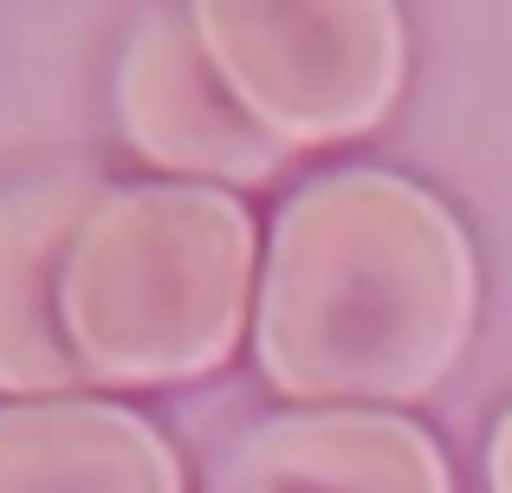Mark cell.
Here are the masks:
<instances>
[{
  "mask_svg": "<svg viewBox=\"0 0 512 493\" xmlns=\"http://www.w3.org/2000/svg\"><path fill=\"white\" fill-rule=\"evenodd\" d=\"M474 318V241L422 182L331 169L273 215L253 357L292 403H422L461 364Z\"/></svg>",
  "mask_w": 512,
  "mask_h": 493,
  "instance_id": "6da1fadb",
  "label": "cell"
},
{
  "mask_svg": "<svg viewBox=\"0 0 512 493\" xmlns=\"http://www.w3.org/2000/svg\"><path fill=\"white\" fill-rule=\"evenodd\" d=\"M247 202L208 182L111 189L78 228L59 312L85 383L169 390L214 377L240 351L253 305Z\"/></svg>",
  "mask_w": 512,
  "mask_h": 493,
  "instance_id": "7a4b0ae2",
  "label": "cell"
},
{
  "mask_svg": "<svg viewBox=\"0 0 512 493\" xmlns=\"http://www.w3.org/2000/svg\"><path fill=\"white\" fill-rule=\"evenodd\" d=\"M188 20L240 111L286 150L357 143L402 98L396 0H188Z\"/></svg>",
  "mask_w": 512,
  "mask_h": 493,
  "instance_id": "3957f363",
  "label": "cell"
},
{
  "mask_svg": "<svg viewBox=\"0 0 512 493\" xmlns=\"http://www.w3.org/2000/svg\"><path fill=\"white\" fill-rule=\"evenodd\" d=\"M117 124L143 163L208 189H260L292 156L221 85L188 7H156L137 20L117 59Z\"/></svg>",
  "mask_w": 512,
  "mask_h": 493,
  "instance_id": "277c9868",
  "label": "cell"
},
{
  "mask_svg": "<svg viewBox=\"0 0 512 493\" xmlns=\"http://www.w3.org/2000/svg\"><path fill=\"white\" fill-rule=\"evenodd\" d=\"M111 182L98 169H52L20 189L0 195V396L20 403H46V396H72L85 383L72 344H65V260L72 241Z\"/></svg>",
  "mask_w": 512,
  "mask_h": 493,
  "instance_id": "5b68a950",
  "label": "cell"
},
{
  "mask_svg": "<svg viewBox=\"0 0 512 493\" xmlns=\"http://www.w3.org/2000/svg\"><path fill=\"white\" fill-rule=\"evenodd\" d=\"M214 493H454V474L396 409H292L240 435Z\"/></svg>",
  "mask_w": 512,
  "mask_h": 493,
  "instance_id": "8992f818",
  "label": "cell"
},
{
  "mask_svg": "<svg viewBox=\"0 0 512 493\" xmlns=\"http://www.w3.org/2000/svg\"><path fill=\"white\" fill-rule=\"evenodd\" d=\"M0 493H188L150 416L98 396L0 409Z\"/></svg>",
  "mask_w": 512,
  "mask_h": 493,
  "instance_id": "52a82bcc",
  "label": "cell"
},
{
  "mask_svg": "<svg viewBox=\"0 0 512 493\" xmlns=\"http://www.w3.org/2000/svg\"><path fill=\"white\" fill-rule=\"evenodd\" d=\"M487 487L512 493V409L493 422V442H487Z\"/></svg>",
  "mask_w": 512,
  "mask_h": 493,
  "instance_id": "ba28073f",
  "label": "cell"
}]
</instances>
